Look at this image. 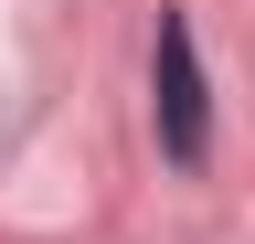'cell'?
Masks as SVG:
<instances>
[{"mask_svg":"<svg viewBox=\"0 0 255 244\" xmlns=\"http://www.w3.org/2000/svg\"><path fill=\"white\" fill-rule=\"evenodd\" d=\"M149 85H159V149L191 170L213 149V96H202V43H191V11H159V64H149Z\"/></svg>","mask_w":255,"mask_h":244,"instance_id":"cell-1","label":"cell"}]
</instances>
